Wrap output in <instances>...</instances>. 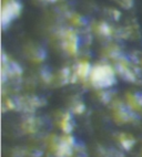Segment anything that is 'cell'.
<instances>
[{
	"label": "cell",
	"mask_w": 142,
	"mask_h": 157,
	"mask_svg": "<svg viewBox=\"0 0 142 157\" xmlns=\"http://www.w3.org/2000/svg\"><path fill=\"white\" fill-rule=\"evenodd\" d=\"M91 78L98 86H109L113 83V73L109 67H97L92 72Z\"/></svg>",
	"instance_id": "cell-1"
}]
</instances>
